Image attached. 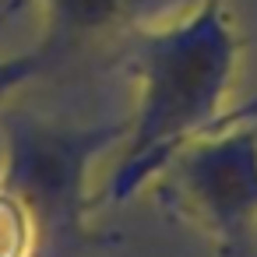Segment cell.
<instances>
[{
	"label": "cell",
	"mask_w": 257,
	"mask_h": 257,
	"mask_svg": "<svg viewBox=\"0 0 257 257\" xmlns=\"http://www.w3.org/2000/svg\"><path fill=\"white\" fill-rule=\"evenodd\" d=\"M239 50V29L222 0H197L180 18L138 32L127 57L134 109L116 141V166L106 176V204L141 194L190 141L215 131L229 109Z\"/></svg>",
	"instance_id": "1"
},
{
	"label": "cell",
	"mask_w": 257,
	"mask_h": 257,
	"mask_svg": "<svg viewBox=\"0 0 257 257\" xmlns=\"http://www.w3.org/2000/svg\"><path fill=\"white\" fill-rule=\"evenodd\" d=\"M123 123L81 127L43 116H4L0 190L11 194L39 225L50 253L85 239L92 215V169L116 148Z\"/></svg>",
	"instance_id": "2"
},
{
	"label": "cell",
	"mask_w": 257,
	"mask_h": 257,
	"mask_svg": "<svg viewBox=\"0 0 257 257\" xmlns=\"http://www.w3.org/2000/svg\"><path fill=\"white\" fill-rule=\"evenodd\" d=\"M159 197L208 239L215 257L257 250V123H222L190 141L162 173Z\"/></svg>",
	"instance_id": "3"
},
{
	"label": "cell",
	"mask_w": 257,
	"mask_h": 257,
	"mask_svg": "<svg viewBox=\"0 0 257 257\" xmlns=\"http://www.w3.org/2000/svg\"><path fill=\"white\" fill-rule=\"evenodd\" d=\"M43 4V39L39 46L60 64L81 43L109 36L145 15L155 0H39Z\"/></svg>",
	"instance_id": "4"
},
{
	"label": "cell",
	"mask_w": 257,
	"mask_h": 257,
	"mask_svg": "<svg viewBox=\"0 0 257 257\" xmlns=\"http://www.w3.org/2000/svg\"><path fill=\"white\" fill-rule=\"evenodd\" d=\"M18 4L22 0H11L8 8H0V22H8L15 11H18ZM57 64H53V57L36 43V46H29V50H22V53H11V57H0V113L8 109V102L29 85V81H36V78H43L46 71H53Z\"/></svg>",
	"instance_id": "5"
},
{
	"label": "cell",
	"mask_w": 257,
	"mask_h": 257,
	"mask_svg": "<svg viewBox=\"0 0 257 257\" xmlns=\"http://www.w3.org/2000/svg\"><path fill=\"white\" fill-rule=\"evenodd\" d=\"M50 246L32 215L0 190V257H46Z\"/></svg>",
	"instance_id": "6"
},
{
	"label": "cell",
	"mask_w": 257,
	"mask_h": 257,
	"mask_svg": "<svg viewBox=\"0 0 257 257\" xmlns=\"http://www.w3.org/2000/svg\"><path fill=\"white\" fill-rule=\"evenodd\" d=\"M222 123H257V92L246 95L243 102H236L232 109H225L222 120H218L215 127H222Z\"/></svg>",
	"instance_id": "7"
},
{
	"label": "cell",
	"mask_w": 257,
	"mask_h": 257,
	"mask_svg": "<svg viewBox=\"0 0 257 257\" xmlns=\"http://www.w3.org/2000/svg\"><path fill=\"white\" fill-rule=\"evenodd\" d=\"M187 4H197V0H187Z\"/></svg>",
	"instance_id": "8"
}]
</instances>
